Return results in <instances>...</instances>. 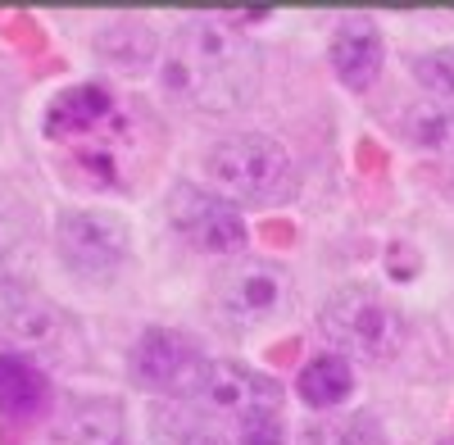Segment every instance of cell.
Masks as SVG:
<instances>
[{
  "instance_id": "obj_1",
  "label": "cell",
  "mask_w": 454,
  "mask_h": 445,
  "mask_svg": "<svg viewBox=\"0 0 454 445\" xmlns=\"http://www.w3.org/2000/svg\"><path fill=\"white\" fill-rule=\"evenodd\" d=\"M259 68L263 59L254 42L227 19H186L160 59L164 87L205 114H232L250 105Z\"/></svg>"
},
{
  "instance_id": "obj_2",
  "label": "cell",
  "mask_w": 454,
  "mask_h": 445,
  "mask_svg": "<svg viewBox=\"0 0 454 445\" xmlns=\"http://www.w3.org/2000/svg\"><path fill=\"white\" fill-rule=\"evenodd\" d=\"M318 327L336 346V355L364 359V363H391L409 341V323H404L400 305H391L387 295L372 291V286L332 291L323 301Z\"/></svg>"
},
{
  "instance_id": "obj_3",
  "label": "cell",
  "mask_w": 454,
  "mask_h": 445,
  "mask_svg": "<svg viewBox=\"0 0 454 445\" xmlns=\"http://www.w3.org/2000/svg\"><path fill=\"white\" fill-rule=\"evenodd\" d=\"M205 173L227 200L246 205H278L295 191V164L282 151V141L263 132H237L209 145Z\"/></svg>"
},
{
  "instance_id": "obj_4",
  "label": "cell",
  "mask_w": 454,
  "mask_h": 445,
  "mask_svg": "<svg viewBox=\"0 0 454 445\" xmlns=\"http://www.w3.org/2000/svg\"><path fill=\"white\" fill-rule=\"evenodd\" d=\"M291 301H295L291 273L273 264V259H237L209 286L214 318L232 332H259V327L278 323L291 309Z\"/></svg>"
},
{
  "instance_id": "obj_5",
  "label": "cell",
  "mask_w": 454,
  "mask_h": 445,
  "mask_svg": "<svg viewBox=\"0 0 454 445\" xmlns=\"http://www.w3.org/2000/svg\"><path fill=\"white\" fill-rule=\"evenodd\" d=\"M59 264L82 282H114L132 259V228L109 209H64L55 222Z\"/></svg>"
},
{
  "instance_id": "obj_6",
  "label": "cell",
  "mask_w": 454,
  "mask_h": 445,
  "mask_svg": "<svg viewBox=\"0 0 454 445\" xmlns=\"http://www.w3.org/2000/svg\"><path fill=\"white\" fill-rule=\"evenodd\" d=\"M132 382L150 395H168V400H196L209 359L192 337H182L173 327H145L137 346H132Z\"/></svg>"
},
{
  "instance_id": "obj_7",
  "label": "cell",
  "mask_w": 454,
  "mask_h": 445,
  "mask_svg": "<svg viewBox=\"0 0 454 445\" xmlns=\"http://www.w3.org/2000/svg\"><path fill=\"white\" fill-rule=\"evenodd\" d=\"M164 209H168L173 232L186 246L205 250V254H237L246 246V218H241V209L227 196L209 191V187L177 182V187L168 191V200H164Z\"/></svg>"
},
{
  "instance_id": "obj_8",
  "label": "cell",
  "mask_w": 454,
  "mask_h": 445,
  "mask_svg": "<svg viewBox=\"0 0 454 445\" xmlns=\"http://www.w3.org/2000/svg\"><path fill=\"white\" fill-rule=\"evenodd\" d=\"M0 341H5L14 355H27V359H36L46 368V363L73 355V346H78V327H73V318L55 301L23 291L19 301L0 314Z\"/></svg>"
},
{
  "instance_id": "obj_9",
  "label": "cell",
  "mask_w": 454,
  "mask_h": 445,
  "mask_svg": "<svg viewBox=\"0 0 454 445\" xmlns=\"http://www.w3.org/2000/svg\"><path fill=\"white\" fill-rule=\"evenodd\" d=\"M196 404L205 414L241 427L259 414H278L282 410V386L273 378L254 373V368L237 363V359H218V363H209V373L196 391Z\"/></svg>"
},
{
  "instance_id": "obj_10",
  "label": "cell",
  "mask_w": 454,
  "mask_h": 445,
  "mask_svg": "<svg viewBox=\"0 0 454 445\" xmlns=\"http://www.w3.org/2000/svg\"><path fill=\"white\" fill-rule=\"evenodd\" d=\"M119 114H123V105H119V96H114L109 87H100V82H82V87L59 91V96L46 105L42 132H46L55 145H68V151H73V145L91 141L100 128H109Z\"/></svg>"
},
{
  "instance_id": "obj_11",
  "label": "cell",
  "mask_w": 454,
  "mask_h": 445,
  "mask_svg": "<svg viewBox=\"0 0 454 445\" xmlns=\"http://www.w3.org/2000/svg\"><path fill=\"white\" fill-rule=\"evenodd\" d=\"M332 73L350 91H368L377 78H382V59H387V42L377 32L372 19H340L332 32Z\"/></svg>"
},
{
  "instance_id": "obj_12",
  "label": "cell",
  "mask_w": 454,
  "mask_h": 445,
  "mask_svg": "<svg viewBox=\"0 0 454 445\" xmlns=\"http://www.w3.org/2000/svg\"><path fill=\"white\" fill-rule=\"evenodd\" d=\"M55 445H132L123 404L109 395L68 400L55 423Z\"/></svg>"
},
{
  "instance_id": "obj_13",
  "label": "cell",
  "mask_w": 454,
  "mask_h": 445,
  "mask_svg": "<svg viewBox=\"0 0 454 445\" xmlns=\"http://www.w3.org/2000/svg\"><path fill=\"white\" fill-rule=\"evenodd\" d=\"M51 404V378L46 368L14 355V350H0V418L5 423H36Z\"/></svg>"
},
{
  "instance_id": "obj_14",
  "label": "cell",
  "mask_w": 454,
  "mask_h": 445,
  "mask_svg": "<svg viewBox=\"0 0 454 445\" xmlns=\"http://www.w3.org/2000/svg\"><path fill=\"white\" fill-rule=\"evenodd\" d=\"M96 55L123 73H145L150 64H160V36L137 19H119L96 32Z\"/></svg>"
},
{
  "instance_id": "obj_15",
  "label": "cell",
  "mask_w": 454,
  "mask_h": 445,
  "mask_svg": "<svg viewBox=\"0 0 454 445\" xmlns=\"http://www.w3.org/2000/svg\"><path fill=\"white\" fill-rule=\"evenodd\" d=\"M355 391V368L346 355H314L305 368H300V400L309 404V410H336V404H346Z\"/></svg>"
},
{
  "instance_id": "obj_16",
  "label": "cell",
  "mask_w": 454,
  "mask_h": 445,
  "mask_svg": "<svg viewBox=\"0 0 454 445\" xmlns=\"http://www.w3.org/2000/svg\"><path fill=\"white\" fill-rule=\"evenodd\" d=\"M404 137H409L413 145H427V151L454 155V105H445V100H436V96L409 105Z\"/></svg>"
},
{
  "instance_id": "obj_17",
  "label": "cell",
  "mask_w": 454,
  "mask_h": 445,
  "mask_svg": "<svg viewBox=\"0 0 454 445\" xmlns=\"http://www.w3.org/2000/svg\"><path fill=\"white\" fill-rule=\"evenodd\" d=\"M413 78H419V82H423L436 100L454 105V46L419 55V59H413Z\"/></svg>"
},
{
  "instance_id": "obj_18",
  "label": "cell",
  "mask_w": 454,
  "mask_h": 445,
  "mask_svg": "<svg viewBox=\"0 0 454 445\" xmlns=\"http://www.w3.org/2000/svg\"><path fill=\"white\" fill-rule=\"evenodd\" d=\"M237 445H286L282 414H259V418L241 423L237 427Z\"/></svg>"
},
{
  "instance_id": "obj_19",
  "label": "cell",
  "mask_w": 454,
  "mask_h": 445,
  "mask_svg": "<svg viewBox=\"0 0 454 445\" xmlns=\"http://www.w3.org/2000/svg\"><path fill=\"white\" fill-rule=\"evenodd\" d=\"M19 295H23V286H19V273H14V259L5 254V246H0V314H5Z\"/></svg>"
},
{
  "instance_id": "obj_20",
  "label": "cell",
  "mask_w": 454,
  "mask_h": 445,
  "mask_svg": "<svg viewBox=\"0 0 454 445\" xmlns=\"http://www.w3.org/2000/svg\"><path fill=\"white\" fill-rule=\"evenodd\" d=\"M300 445H355V436L346 427H336V423H314L305 436H300Z\"/></svg>"
},
{
  "instance_id": "obj_21",
  "label": "cell",
  "mask_w": 454,
  "mask_h": 445,
  "mask_svg": "<svg viewBox=\"0 0 454 445\" xmlns=\"http://www.w3.org/2000/svg\"><path fill=\"white\" fill-rule=\"evenodd\" d=\"M182 445H223V441H218V436H186Z\"/></svg>"
},
{
  "instance_id": "obj_22",
  "label": "cell",
  "mask_w": 454,
  "mask_h": 445,
  "mask_svg": "<svg viewBox=\"0 0 454 445\" xmlns=\"http://www.w3.org/2000/svg\"><path fill=\"white\" fill-rule=\"evenodd\" d=\"M436 445H454V436H445V441H436Z\"/></svg>"
}]
</instances>
